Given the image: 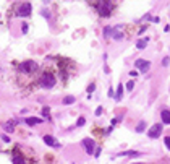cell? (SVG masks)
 <instances>
[{"label":"cell","mask_w":170,"mask_h":164,"mask_svg":"<svg viewBox=\"0 0 170 164\" xmlns=\"http://www.w3.org/2000/svg\"><path fill=\"white\" fill-rule=\"evenodd\" d=\"M42 115H44L47 120H50V111H49V107H42Z\"/></svg>","instance_id":"15"},{"label":"cell","mask_w":170,"mask_h":164,"mask_svg":"<svg viewBox=\"0 0 170 164\" xmlns=\"http://www.w3.org/2000/svg\"><path fill=\"white\" fill-rule=\"evenodd\" d=\"M133 88H135V81H128V83H126V90H128V91H131Z\"/></svg>","instance_id":"20"},{"label":"cell","mask_w":170,"mask_h":164,"mask_svg":"<svg viewBox=\"0 0 170 164\" xmlns=\"http://www.w3.org/2000/svg\"><path fill=\"white\" fill-rule=\"evenodd\" d=\"M164 142H165V146H167V148L170 149V135H168V137H165Z\"/></svg>","instance_id":"22"},{"label":"cell","mask_w":170,"mask_h":164,"mask_svg":"<svg viewBox=\"0 0 170 164\" xmlns=\"http://www.w3.org/2000/svg\"><path fill=\"white\" fill-rule=\"evenodd\" d=\"M13 164H25V158H23L21 154L15 153V156H13Z\"/></svg>","instance_id":"12"},{"label":"cell","mask_w":170,"mask_h":164,"mask_svg":"<svg viewBox=\"0 0 170 164\" xmlns=\"http://www.w3.org/2000/svg\"><path fill=\"white\" fill-rule=\"evenodd\" d=\"M135 65H136V68H139L143 73H146V72L149 70V67H151V63L148 62V60H143V59L136 60V62H135Z\"/></svg>","instance_id":"6"},{"label":"cell","mask_w":170,"mask_h":164,"mask_svg":"<svg viewBox=\"0 0 170 164\" xmlns=\"http://www.w3.org/2000/svg\"><path fill=\"white\" fill-rule=\"evenodd\" d=\"M122 96H123V86H122V85H118V90H117V101H120L122 99Z\"/></svg>","instance_id":"14"},{"label":"cell","mask_w":170,"mask_h":164,"mask_svg":"<svg viewBox=\"0 0 170 164\" xmlns=\"http://www.w3.org/2000/svg\"><path fill=\"white\" fill-rule=\"evenodd\" d=\"M168 63H170V59H168V57H165V59L162 60V65L165 67V65H168Z\"/></svg>","instance_id":"23"},{"label":"cell","mask_w":170,"mask_h":164,"mask_svg":"<svg viewBox=\"0 0 170 164\" xmlns=\"http://www.w3.org/2000/svg\"><path fill=\"white\" fill-rule=\"evenodd\" d=\"M20 70L23 73H31V72H34V70H37V63L32 62V60H26V62L20 63Z\"/></svg>","instance_id":"3"},{"label":"cell","mask_w":170,"mask_h":164,"mask_svg":"<svg viewBox=\"0 0 170 164\" xmlns=\"http://www.w3.org/2000/svg\"><path fill=\"white\" fill-rule=\"evenodd\" d=\"M84 124H86V119H84V117H79L78 122H76V125H78V127H83Z\"/></svg>","instance_id":"19"},{"label":"cell","mask_w":170,"mask_h":164,"mask_svg":"<svg viewBox=\"0 0 170 164\" xmlns=\"http://www.w3.org/2000/svg\"><path fill=\"white\" fill-rule=\"evenodd\" d=\"M135 164H143V162H135Z\"/></svg>","instance_id":"28"},{"label":"cell","mask_w":170,"mask_h":164,"mask_svg":"<svg viewBox=\"0 0 170 164\" xmlns=\"http://www.w3.org/2000/svg\"><path fill=\"white\" fill-rule=\"evenodd\" d=\"M2 127H3V130H7V132L10 133V132L15 130V122H13V120H10V122H2Z\"/></svg>","instance_id":"9"},{"label":"cell","mask_w":170,"mask_h":164,"mask_svg":"<svg viewBox=\"0 0 170 164\" xmlns=\"http://www.w3.org/2000/svg\"><path fill=\"white\" fill-rule=\"evenodd\" d=\"M96 7H97V12H99V15H101V16H108L115 5H113L112 2H99Z\"/></svg>","instance_id":"1"},{"label":"cell","mask_w":170,"mask_h":164,"mask_svg":"<svg viewBox=\"0 0 170 164\" xmlns=\"http://www.w3.org/2000/svg\"><path fill=\"white\" fill-rule=\"evenodd\" d=\"M75 102V96H67L63 97V104H73Z\"/></svg>","instance_id":"16"},{"label":"cell","mask_w":170,"mask_h":164,"mask_svg":"<svg viewBox=\"0 0 170 164\" xmlns=\"http://www.w3.org/2000/svg\"><path fill=\"white\" fill-rule=\"evenodd\" d=\"M25 122L28 125H37V124H42V119H39V117H28Z\"/></svg>","instance_id":"10"},{"label":"cell","mask_w":170,"mask_h":164,"mask_svg":"<svg viewBox=\"0 0 170 164\" xmlns=\"http://www.w3.org/2000/svg\"><path fill=\"white\" fill-rule=\"evenodd\" d=\"M102 114V107H97L96 109V115H101Z\"/></svg>","instance_id":"24"},{"label":"cell","mask_w":170,"mask_h":164,"mask_svg":"<svg viewBox=\"0 0 170 164\" xmlns=\"http://www.w3.org/2000/svg\"><path fill=\"white\" fill-rule=\"evenodd\" d=\"M54 85H55V77L52 73H44L41 77V86L42 88H54Z\"/></svg>","instance_id":"2"},{"label":"cell","mask_w":170,"mask_h":164,"mask_svg":"<svg viewBox=\"0 0 170 164\" xmlns=\"http://www.w3.org/2000/svg\"><path fill=\"white\" fill-rule=\"evenodd\" d=\"M31 12H32V7H31V3H28V2L21 3V5L18 7V10H16L18 16H29Z\"/></svg>","instance_id":"4"},{"label":"cell","mask_w":170,"mask_h":164,"mask_svg":"<svg viewBox=\"0 0 170 164\" xmlns=\"http://www.w3.org/2000/svg\"><path fill=\"white\" fill-rule=\"evenodd\" d=\"M83 145H84V148H86V153H88V154H92V153H94V148H96V143H94V140L84 138V140H83Z\"/></svg>","instance_id":"5"},{"label":"cell","mask_w":170,"mask_h":164,"mask_svg":"<svg viewBox=\"0 0 170 164\" xmlns=\"http://www.w3.org/2000/svg\"><path fill=\"white\" fill-rule=\"evenodd\" d=\"M23 32H28V25H23Z\"/></svg>","instance_id":"27"},{"label":"cell","mask_w":170,"mask_h":164,"mask_svg":"<svg viewBox=\"0 0 170 164\" xmlns=\"http://www.w3.org/2000/svg\"><path fill=\"white\" fill-rule=\"evenodd\" d=\"M118 156H139V153H136V151H123V153H118Z\"/></svg>","instance_id":"13"},{"label":"cell","mask_w":170,"mask_h":164,"mask_svg":"<svg viewBox=\"0 0 170 164\" xmlns=\"http://www.w3.org/2000/svg\"><path fill=\"white\" fill-rule=\"evenodd\" d=\"M94 154H96V156H99V154H101V148H97L96 151H94Z\"/></svg>","instance_id":"26"},{"label":"cell","mask_w":170,"mask_h":164,"mask_svg":"<svg viewBox=\"0 0 170 164\" xmlns=\"http://www.w3.org/2000/svg\"><path fill=\"white\" fill-rule=\"evenodd\" d=\"M144 128H146V124H144V122H139L138 127H136V132H143Z\"/></svg>","instance_id":"17"},{"label":"cell","mask_w":170,"mask_h":164,"mask_svg":"<svg viewBox=\"0 0 170 164\" xmlns=\"http://www.w3.org/2000/svg\"><path fill=\"white\" fill-rule=\"evenodd\" d=\"M44 142L45 145H49V146H55V148H60V143L57 142L54 137H50V135H44Z\"/></svg>","instance_id":"8"},{"label":"cell","mask_w":170,"mask_h":164,"mask_svg":"<svg viewBox=\"0 0 170 164\" xmlns=\"http://www.w3.org/2000/svg\"><path fill=\"white\" fill-rule=\"evenodd\" d=\"M160 117H162V122H164V124L170 125V111H162Z\"/></svg>","instance_id":"11"},{"label":"cell","mask_w":170,"mask_h":164,"mask_svg":"<svg viewBox=\"0 0 170 164\" xmlns=\"http://www.w3.org/2000/svg\"><path fill=\"white\" fill-rule=\"evenodd\" d=\"M160 132H162V125H160V124L152 125V127L149 128V138H157L160 135Z\"/></svg>","instance_id":"7"},{"label":"cell","mask_w":170,"mask_h":164,"mask_svg":"<svg viewBox=\"0 0 170 164\" xmlns=\"http://www.w3.org/2000/svg\"><path fill=\"white\" fill-rule=\"evenodd\" d=\"M136 47L138 49H144L146 47V41L143 39V41H138V43H136Z\"/></svg>","instance_id":"18"},{"label":"cell","mask_w":170,"mask_h":164,"mask_svg":"<svg viewBox=\"0 0 170 164\" xmlns=\"http://www.w3.org/2000/svg\"><path fill=\"white\" fill-rule=\"evenodd\" d=\"M2 138H3V142H7V143L10 142V137H7V135H2Z\"/></svg>","instance_id":"25"},{"label":"cell","mask_w":170,"mask_h":164,"mask_svg":"<svg viewBox=\"0 0 170 164\" xmlns=\"http://www.w3.org/2000/svg\"><path fill=\"white\" fill-rule=\"evenodd\" d=\"M94 90H96V85H94V83H91V85L88 86V93H92Z\"/></svg>","instance_id":"21"}]
</instances>
